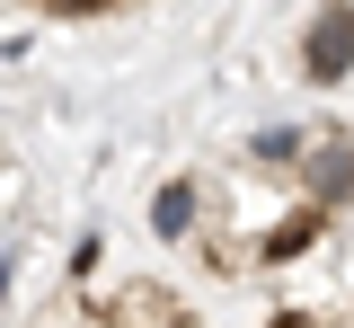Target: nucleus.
Here are the masks:
<instances>
[{"label": "nucleus", "instance_id": "obj_1", "mask_svg": "<svg viewBox=\"0 0 354 328\" xmlns=\"http://www.w3.org/2000/svg\"><path fill=\"white\" fill-rule=\"evenodd\" d=\"M301 71L319 89H337L354 71V0H319V18H310V36H301Z\"/></svg>", "mask_w": 354, "mask_h": 328}, {"label": "nucleus", "instance_id": "obj_2", "mask_svg": "<svg viewBox=\"0 0 354 328\" xmlns=\"http://www.w3.org/2000/svg\"><path fill=\"white\" fill-rule=\"evenodd\" d=\"M301 187H310V204H346L354 195V134H319L301 151Z\"/></svg>", "mask_w": 354, "mask_h": 328}, {"label": "nucleus", "instance_id": "obj_3", "mask_svg": "<svg viewBox=\"0 0 354 328\" xmlns=\"http://www.w3.org/2000/svg\"><path fill=\"white\" fill-rule=\"evenodd\" d=\"M151 231H160V239H186V231H195V187H186V178H177V187H160Z\"/></svg>", "mask_w": 354, "mask_h": 328}, {"label": "nucleus", "instance_id": "obj_4", "mask_svg": "<svg viewBox=\"0 0 354 328\" xmlns=\"http://www.w3.org/2000/svg\"><path fill=\"white\" fill-rule=\"evenodd\" d=\"M257 160H301V134H283V125H274V134H257Z\"/></svg>", "mask_w": 354, "mask_h": 328}, {"label": "nucleus", "instance_id": "obj_5", "mask_svg": "<svg viewBox=\"0 0 354 328\" xmlns=\"http://www.w3.org/2000/svg\"><path fill=\"white\" fill-rule=\"evenodd\" d=\"M0 293H9V275H0Z\"/></svg>", "mask_w": 354, "mask_h": 328}]
</instances>
